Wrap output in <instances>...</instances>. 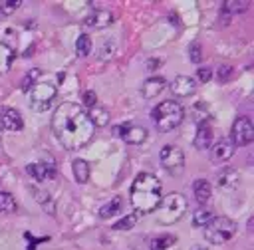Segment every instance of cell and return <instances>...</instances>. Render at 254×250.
<instances>
[{
	"label": "cell",
	"instance_id": "1",
	"mask_svg": "<svg viewBox=\"0 0 254 250\" xmlns=\"http://www.w3.org/2000/svg\"><path fill=\"white\" fill-rule=\"evenodd\" d=\"M52 131L64 149H81L93 139L95 125L77 103L64 101L52 115Z\"/></svg>",
	"mask_w": 254,
	"mask_h": 250
},
{
	"label": "cell",
	"instance_id": "2",
	"mask_svg": "<svg viewBox=\"0 0 254 250\" xmlns=\"http://www.w3.org/2000/svg\"><path fill=\"white\" fill-rule=\"evenodd\" d=\"M161 183L155 175L151 173H139L131 185V192H129V200L131 206L135 208V212L139 214H149L153 210H157L163 194H161Z\"/></svg>",
	"mask_w": 254,
	"mask_h": 250
},
{
	"label": "cell",
	"instance_id": "3",
	"mask_svg": "<svg viewBox=\"0 0 254 250\" xmlns=\"http://www.w3.org/2000/svg\"><path fill=\"white\" fill-rule=\"evenodd\" d=\"M183 119H185V109L179 101L167 99V101H161L153 109V121L161 133H167V131L179 127Z\"/></svg>",
	"mask_w": 254,
	"mask_h": 250
},
{
	"label": "cell",
	"instance_id": "4",
	"mask_svg": "<svg viewBox=\"0 0 254 250\" xmlns=\"http://www.w3.org/2000/svg\"><path fill=\"white\" fill-rule=\"evenodd\" d=\"M187 198L181 192H169L167 196L161 198L159 202V222L161 224H175L177 220H181L187 212Z\"/></svg>",
	"mask_w": 254,
	"mask_h": 250
},
{
	"label": "cell",
	"instance_id": "5",
	"mask_svg": "<svg viewBox=\"0 0 254 250\" xmlns=\"http://www.w3.org/2000/svg\"><path fill=\"white\" fill-rule=\"evenodd\" d=\"M238 230V224L228 216H212L210 222L204 226V238L210 244H224L228 242Z\"/></svg>",
	"mask_w": 254,
	"mask_h": 250
},
{
	"label": "cell",
	"instance_id": "6",
	"mask_svg": "<svg viewBox=\"0 0 254 250\" xmlns=\"http://www.w3.org/2000/svg\"><path fill=\"white\" fill-rule=\"evenodd\" d=\"M56 93H58L56 83H52L48 79L36 81L32 85V89H30V105H32V109L34 111H46L52 105Z\"/></svg>",
	"mask_w": 254,
	"mask_h": 250
},
{
	"label": "cell",
	"instance_id": "7",
	"mask_svg": "<svg viewBox=\"0 0 254 250\" xmlns=\"http://www.w3.org/2000/svg\"><path fill=\"white\" fill-rule=\"evenodd\" d=\"M161 165L163 169L173 175V177H179L183 171H185V153L183 149H179L177 145H165L161 149Z\"/></svg>",
	"mask_w": 254,
	"mask_h": 250
},
{
	"label": "cell",
	"instance_id": "8",
	"mask_svg": "<svg viewBox=\"0 0 254 250\" xmlns=\"http://www.w3.org/2000/svg\"><path fill=\"white\" fill-rule=\"evenodd\" d=\"M254 141V125L250 121V117L242 115L232 123V143L234 147H246Z\"/></svg>",
	"mask_w": 254,
	"mask_h": 250
},
{
	"label": "cell",
	"instance_id": "9",
	"mask_svg": "<svg viewBox=\"0 0 254 250\" xmlns=\"http://www.w3.org/2000/svg\"><path fill=\"white\" fill-rule=\"evenodd\" d=\"M234 155V143L230 139H218L212 147H210V159L212 163H224Z\"/></svg>",
	"mask_w": 254,
	"mask_h": 250
},
{
	"label": "cell",
	"instance_id": "10",
	"mask_svg": "<svg viewBox=\"0 0 254 250\" xmlns=\"http://www.w3.org/2000/svg\"><path fill=\"white\" fill-rule=\"evenodd\" d=\"M117 133L121 135V139L129 145H141L147 139V129L139 127V125H125V127H117Z\"/></svg>",
	"mask_w": 254,
	"mask_h": 250
},
{
	"label": "cell",
	"instance_id": "11",
	"mask_svg": "<svg viewBox=\"0 0 254 250\" xmlns=\"http://www.w3.org/2000/svg\"><path fill=\"white\" fill-rule=\"evenodd\" d=\"M0 125H2V129H6V131H20V129L24 127V119H22V115H20L18 109L6 107V109H2V113H0Z\"/></svg>",
	"mask_w": 254,
	"mask_h": 250
},
{
	"label": "cell",
	"instance_id": "12",
	"mask_svg": "<svg viewBox=\"0 0 254 250\" xmlns=\"http://www.w3.org/2000/svg\"><path fill=\"white\" fill-rule=\"evenodd\" d=\"M111 22H113V14L109 10H93L89 16L83 18V26L85 28H95V30L105 28Z\"/></svg>",
	"mask_w": 254,
	"mask_h": 250
},
{
	"label": "cell",
	"instance_id": "13",
	"mask_svg": "<svg viewBox=\"0 0 254 250\" xmlns=\"http://www.w3.org/2000/svg\"><path fill=\"white\" fill-rule=\"evenodd\" d=\"M194 89H196L194 79L189 77V75H177L171 83V91L177 97H189L190 93H194Z\"/></svg>",
	"mask_w": 254,
	"mask_h": 250
},
{
	"label": "cell",
	"instance_id": "14",
	"mask_svg": "<svg viewBox=\"0 0 254 250\" xmlns=\"http://www.w3.org/2000/svg\"><path fill=\"white\" fill-rule=\"evenodd\" d=\"M165 89V79L161 75H153V77H147L141 85V95L145 99H155L161 91Z\"/></svg>",
	"mask_w": 254,
	"mask_h": 250
},
{
	"label": "cell",
	"instance_id": "15",
	"mask_svg": "<svg viewBox=\"0 0 254 250\" xmlns=\"http://www.w3.org/2000/svg\"><path fill=\"white\" fill-rule=\"evenodd\" d=\"M28 173H30L36 181L44 183V181H52V179H54L56 167H54V165H48V163H32V165H28Z\"/></svg>",
	"mask_w": 254,
	"mask_h": 250
},
{
	"label": "cell",
	"instance_id": "16",
	"mask_svg": "<svg viewBox=\"0 0 254 250\" xmlns=\"http://www.w3.org/2000/svg\"><path fill=\"white\" fill-rule=\"evenodd\" d=\"M210 143H212V129H210L208 123L202 121V123H198V127H196V135H194V139H192V145H194L196 149H208Z\"/></svg>",
	"mask_w": 254,
	"mask_h": 250
},
{
	"label": "cell",
	"instance_id": "17",
	"mask_svg": "<svg viewBox=\"0 0 254 250\" xmlns=\"http://www.w3.org/2000/svg\"><path fill=\"white\" fill-rule=\"evenodd\" d=\"M192 192H194V200H196L198 204H206V202L210 200V196H212V187H210L208 181L196 179V181L192 183Z\"/></svg>",
	"mask_w": 254,
	"mask_h": 250
},
{
	"label": "cell",
	"instance_id": "18",
	"mask_svg": "<svg viewBox=\"0 0 254 250\" xmlns=\"http://www.w3.org/2000/svg\"><path fill=\"white\" fill-rule=\"evenodd\" d=\"M216 181H218V187H220V188H234V187L238 185L240 177H238V173H236L234 169L226 167V169H222V171L216 175Z\"/></svg>",
	"mask_w": 254,
	"mask_h": 250
},
{
	"label": "cell",
	"instance_id": "19",
	"mask_svg": "<svg viewBox=\"0 0 254 250\" xmlns=\"http://www.w3.org/2000/svg\"><path fill=\"white\" fill-rule=\"evenodd\" d=\"M87 117L91 119V123H93L95 127H105V125L109 123V111H107L105 107H101V105H93V107L89 109Z\"/></svg>",
	"mask_w": 254,
	"mask_h": 250
},
{
	"label": "cell",
	"instance_id": "20",
	"mask_svg": "<svg viewBox=\"0 0 254 250\" xmlns=\"http://www.w3.org/2000/svg\"><path fill=\"white\" fill-rule=\"evenodd\" d=\"M14 58H16L14 50H12L8 44L0 42V73H6V71L12 67V63H14Z\"/></svg>",
	"mask_w": 254,
	"mask_h": 250
},
{
	"label": "cell",
	"instance_id": "21",
	"mask_svg": "<svg viewBox=\"0 0 254 250\" xmlns=\"http://www.w3.org/2000/svg\"><path fill=\"white\" fill-rule=\"evenodd\" d=\"M121 204H123V200H121L119 196L111 198L107 204H103V206L99 208V216H101V218H111V216H115L117 212H121Z\"/></svg>",
	"mask_w": 254,
	"mask_h": 250
},
{
	"label": "cell",
	"instance_id": "22",
	"mask_svg": "<svg viewBox=\"0 0 254 250\" xmlns=\"http://www.w3.org/2000/svg\"><path fill=\"white\" fill-rule=\"evenodd\" d=\"M71 167H73V175H75L77 183H87V179H89V165H87V161L75 159Z\"/></svg>",
	"mask_w": 254,
	"mask_h": 250
},
{
	"label": "cell",
	"instance_id": "23",
	"mask_svg": "<svg viewBox=\"0 0 254 250\" xmlns=\"http://www.w3.org/2000/svg\"><path fill=\"white\" fill-rule=\"evenodd\" d=\"M175 242H177L175 236H171V234H161V236H155V238L151 240L149 248H151V250H167V248L173 246Z\"/></svg>",
	"mask_w": 254,
	"mask_h": 250
},
{
	"label": "cell",
	"instance_id": "24",
	"mask_svg": "<svg viewBox=\"0 0 254 250\" xmlns=\"http://www.w3.org/2000/svg\"><path fill=\"white\" fill-rule=\"evenodd\" d=\"M210 218H212V212L208 210V208H196L194 212H192V224L196 226V228H204L208 222H210Z\"/></svg>",
	"mask_w": 254,
	"mask_h": 250
},
{
	"label": "cell",
	"instance_id": "25",
	"mask_svg": "<svg viewBox=\"0 0 254 250\" xmlns=\"http://www.w3.org/2000/svg\"><path fill=\"white\" fill-rule=\"evenodd\" d=\"M75 52L79 56H87L91 52V40H89L87 34H79L77 36V40H75Z\"/></svg>",
	"mask_w": 254,
	"mask_h": 250
},
{
	"label": "cell",
	"instance_id": "26",
	"mask_svg": "<svg viewBox=\"0 0 254 250\" xmlns=\"http://www.w3.org/2000/svg\"><path fill=\"white\" fill-rule=\"evenodd\" d=\"M16 200L10 192H0V212H14Z\"/></svg>",
	"mask_w": 254,
	"mask_h": 250
},
{
	"label": "cell",
	"instance_id": "27",
	"mask_svg": "<svg viewBox=\"0 0 254 250\" xmlns=\"http://www.w3.org/2000/svg\"><path fill=\"white\" fill-rule=\"evenodd\" d=\"M40 73H42V71H40L38 67L30 69V71H28V73L24 75V79H22V89H24V91H30V89H32V85H34V83L38 81Z\"/></svg>",
	"mask_w": 254,
	"mask_h": 250
},
{
	"label": "cell",
	"instance_id": "28",
	"mask_svg": "<svg viewBox=\"0 0 254 250\" xmlns=\"http://www.w3.org/2000/svg\"><path fill=\"white\" fill-rule=\"evenodd\" d=\"M135 222H137V214H127L119 222L113 224V230H129V228L135 226Z\"/></svg>",
	"mask_w": 254,
	"mask_h": 250
},
{
	"label": "cell",
	"instance_id": "29",
	"mask_svg": "<svg viewBox=\"0 0 254 250\" xmlns=\"http://www.w3.org/2000/svg\"><path fill=\"white\" fill-rule=\"evenodd\" d=\"M20 6H22L20 0H4V2H0V14H2V16H10V14H14Z\"/></svg>",
	"mask_w": 254,
	"mask_h": 250
},
{
	"label": "cell",
	"instance_id": "30",
	"mask_svg": "<svg viewBox=\"0 0 254 250\" xmlns=\"http://www.w3.org/2000/svg\"><path fill=\"white\" fill-rule=\"evenodd\" d=\"M224 10H226V12H232V14H236V12H246V10H248V2H246V0H240V2L226 0V2H224Z\"/></svg>",
	"mask_w": 254,
	"mask_h": 250
},
{
	"label": "cell",
	"instance_id": "31",
	"mask_svg": "<svg viewBox=\"0 0 254 250\" xmlns=\"http://www.w3.org/2000/svg\"><path fill=\"white\" fill-rule=\"evenodd\" d=\"M189 58H190V62H194V63H198V62L202 60V50H200V44H198V42H192V44L189 46Z\"/></svg>",
	"mask_w": 254,
	"mask_h": 250
},
{
	"label": "cell",
	"instance_id": "32",
	"mask_svg": "<svg viewBox=\"0 0 254 250\" xmlns=\"http://www.w3.org/2000/svg\"><path fill=\"white\" fill-rule=\"evenodd\" d=\"M196 75H198V79H200L202 83H206V81L212 77V69H210V67H198V69H196Z\"/></svg>",
	"mask_w": 254,
	"mask_h": 250
},
{
	"label": "cell",
	"instance_id": "33",
	"mask_svg": "<svg viewBox=\"0 0 254 250\" xmlns=\"http://www.w3.org/2000/svg\"><path fill=\"white\" fill-rule=\"evenodd\" d=\"M83 103L89 105V107L97 105V95H95V91H85V93H83Z\"/></svg>",
	"mask_w": 254,
	"mask_h": 250
},
{
	"label": "cell",
	"instance_id": "34",
	"mask_svg": "<svg viewBox=\"0 0 254 250\" xmlns=\"http://www.w3.org/2000/svg\"><path fill=\"white\" fill-rule=\"evenodd\" d=\"M228 77H230V67L228 65H220L218 67V79L220 81H226Z\"/></svg>",
	"mask_w": 254,
	"mask_h": 250
},
{
	"label": "cell",
	"instance_id": "35",
	"mask_svg": "<svg viewBox=\"0 0 254 250\" xmlns=\"http://www.w3.org/2000/svg\"><path fill=\"white\" fill-rule=\"evenodd\" d=\"M190 250H210V248H206V246H192Z\"/></svg>",
	"mask_w": 254,
	"mask_h": 250
}]
</instances>
